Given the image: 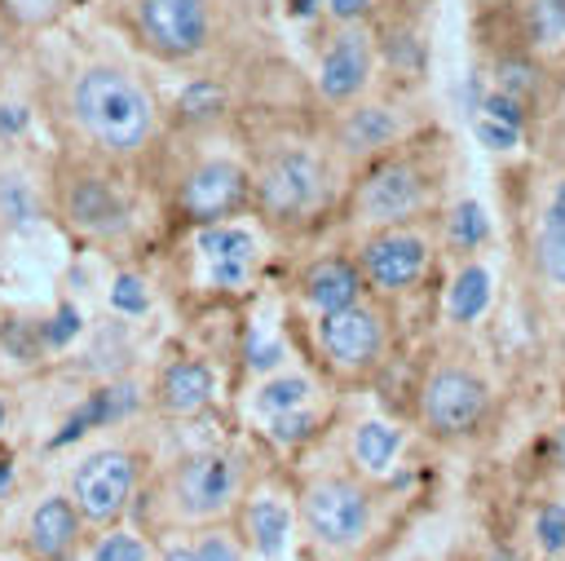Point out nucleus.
I'll return each instance as SVG.
<instances>
[{"mask_svg":"<svg viewBox=\"0 0 565 561\" xmlns=\"http://www.w3.org/2000/svg\"><path fill=\"white\" fill-rule=\"evenodd\" d=\"M71 115L106 155H132L154 133L150 93L119 66H88L71 84Z\"/></svg>","mask_w":565,"mask_h":561,"instance_id":"1","label":"nucleus"},{"mask_svg":"<svg viewBox=\"0 0 565 561\" xmlns=\"http://www.w3.org/2000/svg\"><path fill=\"white\" fill-rule=\"evenodd\" d=\"M327 199V163L305 146L274 150L256 172V203L274 221H300Z\"/></svg>","mask_w":565,"mask_h":561,"instance_id":"2","label":"nucleus"},{"mask_svg":"<svg viewBox=\"0 0 565 561\" xmlns=\"http://www.w3.org/2000/svg\"><path fill=\"white\" fill-rule=\"evenodd\" d=\"M300 517L322 548H353L371 530V499L362 486H353L344 477H327L305 490Z\"/></svg>","mask_w":565,"mask_h":561,"instance_id":"3","label":"nucleus"},{"mask_svg":"<svg viewBox=\"0 0 565 561\" xmlns=\"http://www.w3.org/2000/svg\"><path fill=\"white\" fill-rule=\"evenodd\" d=\"M424 199H428V177L415 159H380L362 177L353 208L371 225H402L424 208Z\"/></svg>","mask_w":565,"mask_h":561,"instance_id":"4","label":"nucleus"},{"mask_svg":"<svg viewBox=\"0 0 565 561\" xmlns=\"http://www.w3.org/2000/svg\"><path fill=\"white\" fill-rule=\"evenodd\" d=\"M137 31L168 62L194 57L212 35V4L207 0H137Z\"/></svg>","mask_w":565,"mask_h":561,"instance_id":"5","label":"nucleus"},{"mask_svg":"<svg viewBox=\"0 0 565 561\" xmlns=\"http://www.w3.org/2000/svg\"><path fill=\"white\" fill-rule=\"evenodd\" d=\"M252 194V181L238 163L230 159H203L199 168L185 172L181 190H177V208L199 221V225H212V221H225L230 212H238Z\"/></svg>","mask_w":565,"mask_h":561,"instance_id":"6","label":"nucleus"},{"mask_svg":"<svg viewBox=\"0 0 565 561\" xmlns=\"http://www.w3.org/2000/svg\"><path fill=\"white\" fill-rule=\"evenodd\" d=\"M132 455L128 451H93L88 459L75 464L71 473V495H75V508L93 521H110L124 512L128 495H132Z\"/></svg>","mask_w":565,"mask_h":561,"instance_id":"7","label":"nucleus"},{"mask_svg":"<svg viewBox=\"0 0 565 561\" xmlns=\"http://www.w3.org/2000/svg\"><path fill=\"white\" fill-rule=\"evenodd\" d=\"M371 71H375V49H371V35L362 31V22L340 27L318 57V93L331 106H349L371 84Z\"/></svg>","mask_w":565,"mask_h":561,"instance_id":"8","label":"nucleus"},{"mask_svg":"<svg viewBox=\"0 0 565 561\" xmlns=\"http://www.w3.org/2000/svg\"><path fill=\"white\" fill-rule=\"evenodd\" d=\"M362 278L380 292H406L424 278L428 269V243L415 234V230H397V225H384L380 234H371L362 243Z\"/></svg>","mask_w":565,"mask_h":561,"instance_id":"9","label":"nucleus"},{"mask_svg":"<svg viewBox=\"0 0 565 561\" xmlns=\"http://www.w3.org/2000/svg\"><path fill=\"white\" fill-rule=\"evenodd\" d=\"M318 345L322 353L331 358V367L340 371H362L380 358L384 349V322L375 309L366 305H344V309H331V314H318Z\"/></svg>","mask_w":565,"mask_h":561,"instance_id":"10","label":"nucleus"},{"mask_svg":"<svg viewBox=\"0 0 565 561\" xmlns=\"http://www.w3.org/2000/svg\"><path fill=\"white\" fill-rule=\"evenodd\" d=\"M486 402H490V393H486V384H481L472 371H463V367H441V371L428 375L419 406H424L428 428H437V433H468V428L481 424Z\"/></svg>","mask_w":565,"mask_h":561,"instance_id":"11","label":"nucleus"},{"mask_svg":"<svg viewBox=\"0 0 565 561\" xmlns=\"http://www.w3.org/2000/svg\"><path fill=\"white\" fill-rule=\"evenodd\" d=\"M62 212H66V221L75 230L97 234V239H110V234H124L128 230V199L102 172L71 177L66 190H62Z\"/></svg>","mask_w":565,"mask_h":561,"instance_id":"12","label":"nucleus"},{"mask_svg":"<svg viewBox=\"0 0 565 561\" xmlns=\"http://www.w3.org/2000/svg\"><path fill=\"white\" fill-rule=\"evenodd\" d=\"M234 464L216 451H199L190 459L177 464V477H172V495H177V508L185 517H212L221 512L230 499H234Z\"/></svg>","mask_w":565,"mask_h":561,"instance_id":"13","label":"nucleus"},{"mask_svg":"<svg viewBox=\"0 0 565 561\" xmlns=\"http://www.w3.org/2000/svg\"><path fill=\"white\" fill-rule=\"evenodd\" d=\"M199 256L207 265V278L212 287L221 292H243L256 274V239L252 230L243 225H225V221H212L199 230Z\"/></svg>","mask_w":565,"mask_h":561,"instance_id":"14","label":"nucleus"},{"mask_svg":"<svg viewBox=\"0 0 565 561\" xmlns=\"http://www.w3.org/2000/svg\"><path fill=\"white\" fill-rule=\"evenodd\" d=\"M397 137H402V119H397V110L384 106V102H358V106L344 110L340 124H335V146H340L344 155H353V159L380 155V150H388Z\"/></svg>","mask_w":565,"mask_h":561,"instance_id":"15","label":"nucleus"},{"mask_svg":"<svg viewBox=\"0 0 565 561\" xmlns=\"http://www.w3.org/2000/svg\"><path fill=\"white\" fill-rule=\"evenodd\" d=\"M79 539V512L66 495H49L31 508V521H26V548L40 557V561H57L71 543Z\"/></svg>","mask_w":565,"mask_h":561,"instance_id":"16","label":"nucleus"},{"mask_svg":"<svg viewBox=\"0 0 565 561\" xmlns=\"http://www.w3.org/2000/svg\"><path fill=\"white\" fill-rule=\"evenodd\" d=\"M300 292H305V300H309L318 314L344 309V305H353L358 292H362V269H358L353 261H344V256H322V261H313V265L305 269Z\"/></svg>","mask_w":565,"mask_h":561,"instance_id":"17","label":"nucleus"},{"mask_svg":"<svg viewBox=\"0 0 565 561\" xmlns=\"http://www.w3.org/2000/svg\"><path fill=\"white\" fill-rule=\"evenodd\" d=\"M212 389H216L212 367L199 362V358H181V362H172V367L163 371V380H159V402H163V411H172V415H194L199 406L212 402Z\"/></svg>","mask_w":565,"mask_h":561,"instance_id":"18","label":"nucleus"},{"mask_svg":"<svg viewBox=\"0 0 565 561\" xmlns=\"http://www.w3.org/2000/svg\"><path fill=\"white\" fill-rule=\"evenodd\" d=\"M132 402H137V393H132V384H106V389H97V393H88V398H84V406L66 415V424H62V433L53 437V446H66L71 437H79V433H88L93 424H110V420H119V415H128V411H132Z\"/></svg>","mask_w":565,"mask_h":561,"instance_id":"19","label":"nucleus"},{"mask_svg":"<svg viewBox=\"0 0 565 561\" xmlns=\"http://www.w3.org/2000/svg\"><path fill=\"white\" fill-rule=\"evenodd\" d=\"M247 534H252V548L260 557H278L291 539V508L274 495H260L247 504Z\"/></svg>","mask_w":565,"mask_h":561,"instance_id":"20","label":"nucleus"},{"mask_svg":"<svg viewBox=\"0 0 565 561\" xmlns=\"http://www.w3.org/2000/svg\"><path fill=\"white\" fill-rule=\"evenodd\" d=\"M40 221V194L26 172L9 168L0 172V225L4 230H31Z\"/></svg>","mask_w":565,"mask_h":561,"instance_id":"21","label":"nucleus"},{"mask_svg":"<svg viewBox=\"0 0 565 561\" xmlns=\"http://www.w3.org/2000/svg\"><path fill=\"white\" fill-rule=\"evenodd\" d=\"M486 305H490V274L481 265H463L455 274V283H450V292H446L450 318L455 322H472V318L486 314Z\"/></svg>","mask_w":565,"mask_h":561,"instance_id":"22","label":"nucleus"},{"mask_svg":"<svg viewBox=\"0 0 565 561\" xmlns=\"http://www.w3.org/2000/svg\"><path fill=\"white\" fill-rule=\"evenodd\" d=\"M397 446H402V433H397L393 424H384V420H366V424H358V433H353V455H358V464H362L366 473H384V468L393 464Z\"/></svg>","mask_w":565,"mask_h":561,"instance_id":"23","label":"nucleus"},{"mask_svg":"<svg viewBox=\"0 0 565 561\" xmlns=\"http://www.w3.org/2000/svg\"><path fill=\"white\" fill-rule=\"evenodd\" d=\"M177 110L181 119L190 124H203V119H216L225 110V88L216 80H190L181 93H177Z\"/></svg>","mask_w":565,"mask_h":561,"instance_id":"24","label":"nucleus"},{"mask_svg":"<svg viewBox=\"0 0 565 561\" xmlns=\"http://www.w3.org/2000/svg\"><path fill=\"white\" fill-rule=\"evenodd\" d=\"M525 35H530V44L565 40V0H530L525 4Z\"/></svg>","mask_w":565,"mask_h":561,"instance_id":"25","label":"nucleus"},{"mask_svg":"<svg viewBox=\"0 0 565 561\" xmlns=\"http://www.w3.org/2000/svg\"><path fill=\"white\" fill-rule=\"evenodd\" d=\"M305 398H309V380H305V375H278V380H269V384L256 393V406H260L265 415H278V411L305 406Z\"/></svg>","mask_w":565,"mask_h":561,"instance_id":"26","label":"nucleus"},{"mask_svg":"<svg viewBox=\"0 0 565 561\" xmlns=\"http://www.w3.org/2000/svg\"><path fill=\"white\" fill-rule=\"evenodd\" d=\"M486 234H490L486 208H481L477 199L455 203V212H450V243H459V247H477V243H486Z\"/></svg>","mask_w":565,"mask_h":561,"instance_id":"27","label":"nucleus"},{"mask_svg":"<svg viewBox=\"0 0 565 561\" xmlns=\"http://www.w3.org/2000/svg\"><path fill=\"white\" fill-rule=\"evenodd\" d=\"M534 256H539L543 278L565 287V225H543L534 239Z\"/></svg>","mask_w":565,"mask_h":561,"instance_id":"28","label":"nucleus"},{"mask_svg":"<svg viewBox=\"0 0 565 561\" xmlns=\"http://www.w3.org/2000/svg\"><path fill=\"white\" fill-rule=\"evenodd\" d=\"M539 84V71L525 62V57H499L494 62V88H503V93H512V97H521L525 102V93Z\"/></svg>","mask_w":565,"mask_h":561,"instance_id":"29","label":"nucleus"},{"mask_svg":"<svg viewBox=\"0 0 565 561\" xmlns=\"http://www.w3.org/2000/svg\"><path fill=\"white\" fill-rule=\"evenodd\" d=\"M93 561H146V543H141L132 530H110V534L93 548Z\"/></svg>","mask_w":565,"mask_h":561,"instance_id":"30","label":"nucleus"},{"mask_svg":"<svg viewBox=\"0 0 565 561\" xmlns=\"http://www.w3.org/2000/svg\"><path fill=\"white\" fill-rule=\"evenodd\" d=\"M110 305H115L119 314H146V309H150V292H146V283H141L137 274H119V278L110 283Z\"/></svg>","mask_w":565,"mask_h":561,"instance_id":"31","label":"nucleus"},{"mask_svg":"<svg viewBox=\"0 0 565 561\" xmlns=\"http://www.w3.org/2000/svg\"><path fill=\"white\" fill-rule=\"evenodd\" d=\"M313 424H318V420H313L305 406L269 415V433H274V442H300V437H309V433H313Z\"/></svg>","mask_w":565,"mask_h":561,"instance_id":"32","label":"nucleus"},{"mask_svg":"<svg viewBox=\"0 0 565 561\" xmlns=\"http://www.w3.org/2000/svg\"><path fill=\"white\" fill-rule=\"evenodd\" d=\"M534 534H539V548H547V552H565V508H561V504L539 508Z\"/></svg>","mask_w":565,"mask_h":561,"instance_id":"33","label":"nucleus"},{"mask_svg":"<svg viewBox=\"0 0 565 561\" xmlns=\"http://www.w3.org/2000/svg\"><path fill=\"white\" fill-rule=\"evenodd\" d=\"M384 53H388V62H397L402 71H419V66H424V40H419L415 31H397V35H388Z\"/></svg>","mask_w":565,"mask_h":561,"instance_id":"34","label":"nucleus"},{"mask_svg":"<svg viewBox=\"0 0 565 561\" xmlns=\"http://www.w3.org/2000/svg\"><path fill=\"white\" fill-rule=\"evenodd\" d=\"M481 115H490V119H499V124L521 128V124H525V102H521V97H512V93H503V88H494V93H486V97H481Z\"/></svg>","mask_w":565,"mask_h":561,"instance_id":"35","label":"nucleus"},{"mask_svg":"<svg viewBox=\"0 0 565 561\" xmlns=\"http://www.w3.org/2000/svg\"><path fill=\"white\" fill-rule=\"evenodd\" d=\"M194 561H243L238 557V543L230 539V534H203L199 543H194Z\"/></svg>","mask_w":565,"mask_h":561,"instance_id":"36","label":"nucleus"},{"mask_svg":"<svg viewBox=\"0 0 565 561\" xmlns=\"http://www.w3.org/2000/svg\"><path fill=\"white\" fill-rule=\"evenodd\" d=\"M477 137H481L490 150H512V146H516V137H521V128H512V124H499V119L481 115V119H477Z\"/></svg>","mask_w":565,"mask_h":561,"instance_id":"37","label":"nucleus"},{"mask_svg":"<svg viewBox=\"0 0 565 561\" xmlns=\"http://www.w3.org/2000/svg\"><path fill=\"white\" fill-rule=\"evenodd\" d=\"M75 331H79V309H75V305H62V309L53 314V322L44 327V340H49V345H66Z\"/></svg>","mask_w":565,"mask_h":561,"instance_id":"38","label":"nucleus"},{"mask_svg":"<svg viewBox=\"0 0 565 561\" xmlns=\"http://www.w3.org/2000/svg\"><path fill=\"white\" fill-rule=\"evenodd\" d=\"M371 9H375V0H327V13H331V22H340V27L366 22V18H371Z\"/></svg>","mask_w":565,"mask_h":561,"instance_id":"39","label":"nucleus"},{"mask_svg":"<svg viewBox=\"0 0 565 561\" xmlns=\"http://www.w3.org/2000/svg\"><path fill=\"white\" fill-rule=\"evenodd\" d=\"M62 9V0H9V13L22 22H49Z\"/></svg>","mask_w":565,"mask_h":561,"instance_id":"40","label":"nucleus"},{"mask_svg":"<svg viewBox=\"0 0 565 561\" xmlns=\"http://www.w3.org/2000/svg\"><path fill=\"white\" fill-rule=\"evenodd\" d=\"M26 106H0V137H18L26 128Z\"/></svg>","mask_w":565,"mask_h":561,"instance_id":"41","label":"nucleus"},{"mask_svg":"<svg viewBox=\"0 0 565 561\" xmlns=\"http://www.w3.org/2000/svg\"><path fill=\"white\" fill-rule=\"evenodd\" d=\"M543 225H565V181L552 190V199H547V212H543Z\"/></svg>","mask_w":565,"mask_h":561,"instance_id":"42","label":"nucleus"},{"mask_svg":"<svg viewBox=\"0 0 565 561\" xmlns=\"http://www.w3.org/2000/svg\"><path fill=\"white\" fill-rule=\"evenodd\" d=\"M278 353H282V349H278V345H269V349H256L247 362H252V367H274V362H278Z\"/></svg>","mask_w":565,"mask_h":561,"instance_id":"43","label":"nucleus"},{"mask_svg":"<svg viewBox=\"0 0 565 561\" xmlns=\"http://www.w3.org/2000/svg\"><path fill=\"white\" fill-rule=\"evenodd\" d=\"M313 4H322V0H287V13H291V18H309Z\"/></svg>","mask_w":565,"mask_h":561,"instance_id":"44","label":"nucleus"},{"mask_svg":"<svg viewBox=\"0 0 565 561\" xmlns=\"http://www.w3.org/2000/svg\"><path fill=\"white\" fill-rule=\"evenodd\" d=\"M9 473H13V455H9L4 446H0V490L9 486Z\"/></svg>","mask_w":565,"mask_h":561,"instance_id":"45","label":"nucleus"},{"mask_svg":"<svg viewBox=\"0 0 565 561\" xmlns=\"http://www.w3.org/2000/svg\"><path fill=\"white\" fill-rule=\"evenodd\" d=\"M163 561H194V548H172Z\"/></svg>","mask_w":565,"mask_h":561,"instance_id":"46","label":"nucleus"},{"mask_svg":"<svg viewBox=\"0 0 565 561\" xmlns=\"http://www.w3.org/2000/svg\"><path fill=\"white\" fill-rule=\"evenodd\" d=\"M556 459H561V473H565V428H561V442H556Z\"/></svg>","mask_w":565,"mask_h":561,"instance_id":"47","label":"nucleus"},{"mask_svg":"<svg viewBox=\"0 0 565 561\" xmlns=\"http://www.w3.org/2000/svg\"><path fill=\"white\" fill-rule=\"evenodd\" d=\"M4 420H9V411H4V402H0V428H4Z\"/></svg>","mask_w":565,"mask_h":561,"instance_id":"48","label":"nucleus"},{"mask_svg":"<svg viewBox=\"0 0 565 561\" xmlns=\"http://www.w3.org/2000/svg\"><path fill=\"white\" fill-rule=\"evenodd\" d=\"M402 4H415V0H402Z\"/></svg>","mask_w":565,"mask_h":561,"instance_id":"49","label":"nucleus"},{"mask_svg":"<svg viewBox=\"0 0 565 561\" xmlns=\"http://www.w3.org/2000/svg\"><path fill=\"white\" fill-rule=\"evenodd\" d=\"M0 44H4V35H0Z\"/></svg>","mask_w":565,"mask_h":561,"instance_id":"50","label":"nucleus"}]
</instances>
